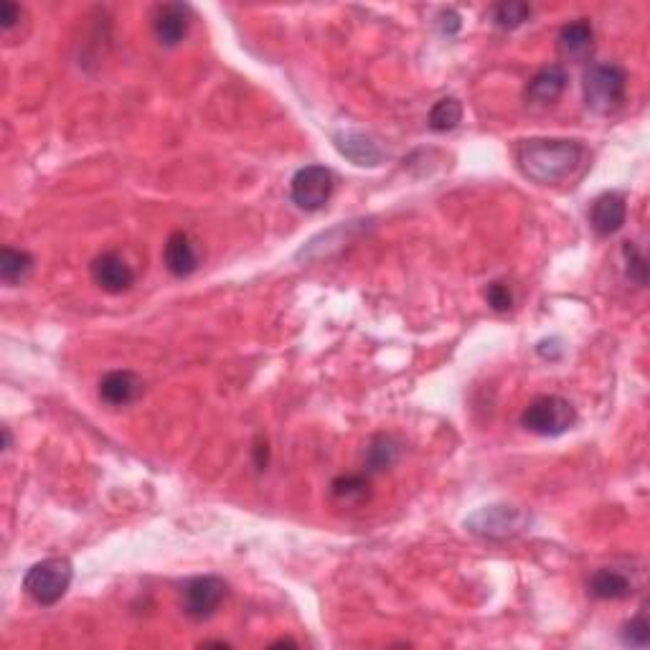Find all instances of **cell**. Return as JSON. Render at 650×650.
<instances>
[{
  "instance_id": "cell-17",
  "label": "cell",
  "mask_w": 650,
  "mask_h": 650,
  "mask_svg": "<svg viewBox=\"0 0 650 650\" xmlns=\"http://www.w3.org/2000/svg\"><path fill=\"white\" fill-rule=\"evenodd\" d=\"M34 272V257L23 249L6 247L0 254V280L6 285H21L28 275Z\"/></svg>"
},
{
  "instance_id": "cell-15",
  "label": "cell",
  "mask_w": 650,
  "mask_h": 650,
  "mask_svg": "<svg viewBox=\"0 0 650 650\" xmlns=\"http://www.w3.org/2000/svg\"><path fill=\"white\" fill-rule=\"evenodd\" d=\"M559 54L569 61H584L595 49V31H592V23L584 21V18H577V21L567 23L559 31Z\"/></svg>"
},
{
  "instance_id": "cell-26",
  "label": "cell",
  "mask_w": 650,
  "mask_h": 650,
  "mask_svg": "<svg viewBox=\"0 0 650 650\" xmlns=\"http://www.w3.org/2000/svg\"><path fill=\"white\" fill-rule=\"evenodd\" d=\"M267 458H270V450H267V442L259 440L257 447H254V460H257V468L262 470L267 465Z\"/></svg>"
},
{
  "instance_id": "cell-18",
  "label": "cell",
  "mask_w": 650,
  "mask_h": 650,
  "mask_svg": "<svg viewBox=\"0 0 650 650\" xmlns=\"http://www.w3.org/2000/svg\"><path fill=\"white\" fill-rule=\"evenodd\" d=\"M399 452H402V445H399L394 437L376 435L374 440L369 442V447H366V468H369L371 473L392 468L399 460Z\"/></svg>"
},
{
  "instance_id": "cell-21",
  "label": "cell",
  "mask_w": 650,
  "mask_h": 650,
  "mask_svg": "<svg viewBox=\"0 0 650 650\" xmlns=\"http://www.w3.org/2000/svg\"><path fill=\"white\" fill-rule=\"evenodd\" d=\"M331 491L338 501H361L369 496V480L364 475H341L333 480Z\"/></svg>"
},
{
  "instance_id": "cell-6",
  "label": "cell",
  "mask_w": 650,
  "mask_h": 650,
  "mask_svg": "<svg viewBox=\"0 0 650 650\" xmlns=\"http://www.w3.org/2000/svg\"><path fill=\"white\" fill-rule=\"evenodd\" d=\"M333 188H336V176H333L331 168L305 166L292 176L290 196L298 209L320 211L331 201Z\"/></svg>"
},
{
  "instance_id": "cell-14",
  "label": "cell",
  "mask_w": 650,
  "mask_h": 650,
  "mask_svg": "<svg viewBox=\"0 0 650 650\" xmlns=\"http://www.w3.org/2000/svg\"><path fill=\"white\" fill-rule=\"evenodd\" d=\"M567 89V72L559 64L544 67L531 77L529 87H526V100L534 105H554Z\"/></svg>"
},
{
  "instance_id": "cell-12",
  "label": "cell",
  "mask_w": 650,
  "mask_h": 650,
  "mask_svg": "<svg viewBox=\"0 0 650 650\" xmlns=\"http://www.w3.org/2000/svg\"><path fill=\"white\" fill-rule=\"evenodd\" d=\"M140 394H143V379H140L135 371H110V374L100 381L102 402L112 404V407L133 404Z\"/></svg>"
},
{
  "instance_id": "cell-11",
  "label": "cell",
  "mask_w": 650,
  "mask_h": 650,
  "mask_svg": "<svg viewBox=\"0 0 650 650\" xmlns=\"http://www.w3.org/2000/svg\"><path fill=\"white\" fill-rule=\"evenodd\" d=\"M163 262L173 277H188L199 270V249L186 232H173L163 247Z\"/></svg>"
},
{
  "instance_id": "cell-22",
  "label": "cell",
  "mask_w": 650,
  "mask_h": 650,
  "mask_svg": "<svg viewBox=\"0 0 650 650\" xmlns=\"http://www.w3.org/2000/svg\"><path fill=\"white\" fill-rule=\"evenodd\" d=\"M623 643L633 645V648H645L650 643V625L643 612L638 617H633L623 628Z\"/></svg>"
},
{
  "instance_id": "cell-3",
  "label": "cell",
  "mask_w": 650,
  "mask_h": 650,
  "mask_svg": "<svg viewBox=\"0 0 650 650\" xmlns=\"http://www.w3.org/2000/svg\"><path fill=\"white\" fill-rule=\"evenodd\" d=\"M531 526V513L508 503L478 508L473 516L465 518V529L470 534L488 541H506L513 536H521Z\"/></svg>"
},
{
  "instance_id": "cell-8",
  "label": "cell",
  "mask_w": 650,
  "mask_h": 650,
  "mask_svg": "<svg viewBox=\"0 0 650 650\" xmlns=\"http://www.w3.org/2000/svg\"><path fill=\"white\" fill-rule=\"evenodd\" d=\"M191 28V8L183 3H163L153 13V34L163 46H176Z\"/></svg>"
},
{
  "instance_id": "cell-19",
  "label": "cell",
  "mask_w": 650,
  "mask_h": 650,
  "mask_svg": "<svg viewBox=\"0 0 650 650\" xmlns=\"http://www.w3.org/2000/svg\"><path fill=\"white\" fill-rule=\"evenodd\" d=\"M460 120H463V105H460V100H455V97H445V100L435 102V107L430 110V117H427L430 130H435V133L455 130V127L460 125Z\"/></svg>"
},
{
  "instance_id": "cell-16",
  "label": "cell",
  "mask_w": 650,
  "mask_h": 650,
  "mask_svg": "<svg viewBox=\"0 0 650 650\" xmlns=\"http://www.w3.org/2000/svg\"><path fill=\"white\" fill-rule=\"evenodd\" d=\"M587 590L595 600H625V597L633 595V582H630L628 574L617 572V569H597L590 577V584Z\"/></svg>"
},
{
  "instance_id": "cell-24",
  "label": "cell",
  "mask_w": 650,
  "mask_h": 650,
  "mask_svg": "<svg viewBox=\"0 0 650 650\" xmlns=\"http://www.w3.org/2000/svg\"><path fill=\"white\" fill-rule=\"evenodd\" d=\"M485 303L491 305L493 310H498V313H506L513 305V295L503 282H491V285L485 287Z\"/></svg>"
},
{
  "instance_id": "cell-9",
  "label": "cell",
  "mask_w": 650,
  "mask_h": 650,
  "mask_svg": "<svg viewBox=\"0 0 650 650\" xmlns=\"http://www.w3.org/2000/svg\"><path fill=\"white\" fill-rule=\"evenodd\" d=\"M92 277L94 282L102 287L105 292L120 295L127 292L135 285V272L133 267L127 265L125 259L115 252H105L92 262Z\"/></svg>"
},
{
  "instance_id": "cell-27",
  "label": "cell",
  "mask_w": 650,
  "mask_h": 650,
  "mask_svg": "<svg viewBox=\"0 0 650 650\" xmlns=\"http://www.w3.org/2000/svg\"><path fill=\"white\" fill-rule=\"evenodd\" d=\"M3 450H11V430L8 427H3Z\"/></svg>"
},
{
  "instance_id": "cell-1",
  "label": "cell",
  "mask_w": 650,
  "mask_h": 650,
  "mask_svg": "<svg viewBox=\"0 0 650 650\" xmlns=\"http://www.w3.org/2000/svg\"><path fill=\"white\" fill-rule=\"evenodd\" d=\"M584 148L577 140L531 138L516 148L518 168L534 183H562L582 166Z\"/></svg>"
},
{
  "instance_id": "cell-2",
  "label": "cell",
  "mask_w": 650,
  "mask_h": 650,
  "mask_svg": "<svg viewBox=\"0 0 650 650\" xmlns=\"http://www.w3.org/2000/svg\"><path fill=\"white\" fill-rule=\"evenodd\" d=\"M584 105L597 115H612L620 110L628 92V74L617 64H592L584 72Z\"/></svg>"
},
{
  "instance_id": "cell-10",
  "label": "cell",
  "mask_w": 650,
  "mask_h": 650,
  "mask_svg": "<svg viewBox=\"0 0 650 650\" xmlns=\"http://www.w3.org/2000/svg\"><path fill=\"white\" fill-rule=\"evenodd\" d=\"M628 219V204L620 193H602L590 209V224L600 237H612Z\"/></svg>"
},
{
  "instance_id": "cell-23",
  "label": "cell",
  "mask_w": 650,
  "mask_h": 650,
  "mask_svg": "<svg viewBox=\"0 0 650 650\" xmlns=\"http://www.w3.org/2000/svg\"><path fill=\"white\" fill-rule=\"evenodd\" d=\"M625 262H628V277L635 282V285H645V277H648V267H645V257L640 254V249L635 247L633 242H628L623 247Z\"/></svg>"
},
{
  "instance_id": "cell-20",
  "label": "cell",
  "mask_w": 650,
  "mask_h": 650,
  "mask_svg": "<svg viewBox=\"0 0 650 650\" xmlns=\"http://www.w3.org/2000/svg\"><path fill=\"white\" fill-rule=\"evenodd\" d=\"M531 18V6L524 3V0H506V3H498L493 8V23L503 31H513V28L524 26Z\"/></svg>"
},
{
  "instance_id": "cell-7",
  "label": "cell",
  "mask_w": 650,
  "mask_h": 650,
  "mask_svg": "<svg viewBox=\"0 0 650 650\" xmlns=\"http://www.w3.org/2000/svg\"><path fill=\"white\" fill-rule=\"evenodd\" d=\"M226 597V582L219 577H193L183 587V612L191 620H209Z\"/></svg>"
},
{
  "instance_id": "cell-4",
  "label": "cell",
  "mask_w": 650,
  "mask_h": 650,
  "mask_svg": "<svg viewBox=\"0 0 650 650\" xmlns=\"http://www.w3.org/2000/svg\"><path fill=\"white\" fill-rule=\"evenodd\" d=\"M72 579V562L64 557H51L28 569L26 577H23V590L39 605H56L61 597L67 595Z\"/></svg>"
},
{
  "instance_id": "cell-5",
  "label": "cell",
  "mask_w": 650,
  "mask_h": 650,
  "mask_svg": "<svg viewBox=\"0 0 650 650\" xmlns=\"http://www.w3.org/2000/svg\"><path fill=\"white\" fill-rule=\"evenodd\" d=\"M577 409L562 397H536L521 414V427L541 437H559L572 430Z\"/></svg>"
},
{
  "instance_id": "cell-13",
  "label": "cell",
  "mask_w": 650,
  "mask_h": 650,
  "mask_svg": "<svg viewBox=\"0 0 650 650\" xmlns=\"http://www.w3.org/2000/svg\"><path fill=\"white\" fill-rule=\"evenodd\" d=\"M333 143L336 148L346 155L348 160H353L356 166H379L384 160V150L369 138V135L359 133V130H341V133L333 135Z\"/></svg>"
},
{
  "instance_id": "cell-25",
  "label": "cell",
  "mask_w": 650,
  "mask_h": 650,
  "mask_svg": "<svg viewBox=\"0 0 650 650\" xmlns=\"http://www.w3.org/2000/svg\"><path fill=\"white\" fill-rule=\"evenodd\" d=\"M18 21H21V8H18L13 0H3V3H0V28H3V31H11Z\"/></svg>"
}]
</instances>
